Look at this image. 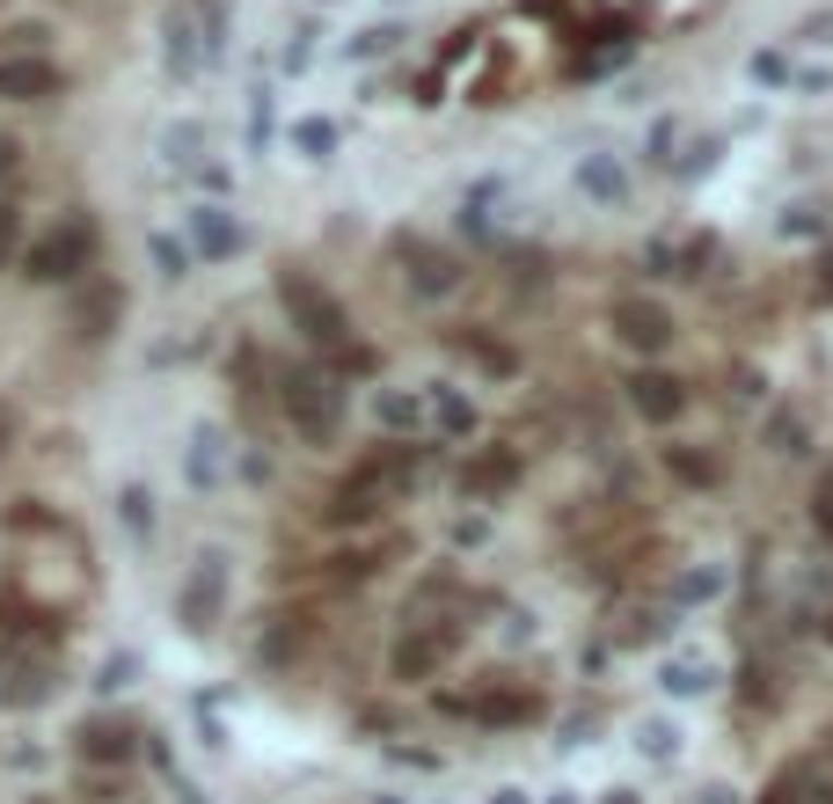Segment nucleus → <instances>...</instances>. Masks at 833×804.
I'll return each mask as SVG.
<instances>
[{
	"instance_id": "f257e3e1",
	"label": "nucleus",
	"mask_w": 833,
	"mask_h": 804,
	"mask_svg": "<svg viewBox=\"0 0 833 804\" xmlns=\"http://www.w3.org/2000/svg\"><path fill=\"white\" fill-rule=\"evenodd\" d=\"M278 300H286V315L300 322V337H315L322 351H343V344H351V315H343V308L315 286V278L286 271V278H278Z\"/></svg>"
},
{
	"instance_id": "f03ea898",
	"label": "nucleus",
	"mask_w": 833,
	"mask_h": 804,
	"mask_svg": "<svg viewBox=\"0 0 833 804\" xmlns=\"http://www.w3.org/2000/svg\"><path fill=\"white\" fill-rule=\"evenodd\" d=\"M88 256H96V227H88V219H67V227H51L45 242H29L23 271L37 286H59V278H81Z\"/></svg>"
},
{
	"instance_id": "7ed1b4c3",
	"label": "nucleus",
	"mask_w": 833,
	"mask_h": 804,
	"mask_svg": "<svg viewBox=\"0 0 833 804\" xmlns=\"http://www.w3.org/2000/svg\"><path fill=\"white\" fill-rule=\"evenodd\" d=\"M286 417L300 424V439H329L337 432V417H343V388H337V373L329 365H307V373H293L286 381Z\"/></svg>"
},
{
	"instance_id": "20e7f679",
	"label": "nucleus",
	"mask_w": 833,
	"mask_h": 804,
	"mask_svg": "<svg viewBox=\"0 0 833 804\" xmlns=\"http://www.w3.org/2000/svg\"><path fill=\"white\" fill-rule=\"evenodd\" d=\"M220 600H227V556H220V549H205L197 571H191V585H183V629H213Z\"/></svg>"
},
{
	"instance_id": "39448f33",
	"label": "nucleus",
	"mask_w": 833,
	"mask_h": 804,
	"mask_svg": "<svg viewBox=\"0 0 833 804\" xmlns=\"http://www.w3.org/2000/svg\"><path fill=\"white\" fill-rule=\"evenodd\" d=\"M614 337L629 344V351H665L673 344V315H665L659 300H614Z\"/></svg>"
},
{
	"instance_id": "423d86ee",
	"label": "nucleus",
	"mask_w": 833,
	"mask_h": 804,
	"mask_svg": "<svg viewBox=\"0 0 833 804\" xmlns=\"http://www.w3.org/2000/svg\"><path fill=\"white\" fill-rule=\"evenodd\" d=\"M242 219L227 213V205H197L191 213V249L205 256V264H227V256H242Z\"/></svg>"
},
{
	"instance_id": "0eeeda50",
	"label": "nucleus",
	"mask_w": 833,
	"mask_h": 804,
	"mask_svg": "<svg viewBox=\"0 0 833 804\" xmlns=\"http://www.w3.org/2000/svg\"><path fill=\"white\" fill-rule=\"evenodd\" d=\"M680 403H687V388L673 381V373H651V365H643V373H629V410H637L643 424H673V417H680Z\"/></svg>"
},
{
	"instance_id": "6e6552de",
	"label": "nucleus",
	"mask_w": 833,
	"mask_h": 804,
	"mask_svg": "<svg viewBox=\"0 0 833 804\" xmlns=\"http://www.w3.org/2000/svg\"><path fill=\"white\" fill-rule=\"evenodd\" d=\"M59 88V67L51 59H0V96L8 103H37Z\"/></svg>"
},
{
	"instance_id": "1a4fd4ad",
	"label": "nucleus",
	"mask_w": 833,
	"mask_h": 804,
	"mask_svg": "<svg viewBox=\"0 0 833 804\" xmlns=\"http://www.w3.org/2000/svg\"><path fill=\"white\" fill-rule=\"evenodd\" d=\"M183 476H191L197 490H213L227 476V432L220 424H197L191 432V454H183Z\"/></svg>"
},
{
	"instance_id": "9d476101",
	"label": "nucleus",
	"mask_w": 833,
	"mask_h": 804,
	"mask_svg": "<svg viewBox=\"0 0 833 804\" xmlns=\"http://www.w3.org/2000/svg\"><path fill=\"white\" fill-rule=\"evenodd\" d=\"M395 249H402V264H410V286H417V292H454V278H461V271H454V256L424 249L417 235H402Z\"/></svg>"
},
{
	"instance_id": "9b49d317",
	"label": "nucleus",
	"mask_w": 833,
	"mask_h": 804,
	"mask_svg": "<svg viewBox=\"0 0 833 804\" xmlns=\"http://www.w3.org/2000/svg\"><path fill=\"white\" fill-rule=\"evenodd\" d=\"M710 681H716V658L710 651H673L659 665V687H665V695H710Z\"/></svg>"
},
{
	"instance_id": "f8f14e48",
	"label": "nucleus",
	"mask_w": 833,
	"mask_h": 804,
	"mask_svg": "<svg viewBox=\"0 0 833 804\" xmlns=\"http://www.w3.org/2000/svg\"><path fill=\"white\" fill-rule=\"evenodd\" d=\"M373 424H381V432H417V424H424V395L417 388H381L373 395Z\"/></svg>"
},
{
	"instance_id": "ddd939ff",
	"label": "nucleus",
	"mask_w": 833,
	"mask_h": 804,
	"mask_svg": "<svg viewBox=\"0 0 833 804\" xmlns=\"http://www.w3.org/2000/svg\"><path fill=\"white\" fill-rule=\"evenodd\" d=\"M578 183H585V197H600V205H621V197H629V176H621V161H607V154H585V161H578Z\"/></svg>"
},
{
	"instance_id": "4468645a",
	"label": "nucleus",
	"mask_w": 833,
	"mask_h": 804,
	"mask_svg": "<svg viewBox=\"0 0 833 804\" xmlns=\"http://www.w3.org/2000/svg\"><path fill=\"white\" fill-rule=\"evenodd\" d=\"M424 417H432L446 439H468V432H475V403H468V395H454V388L424 395Z\"/></svg>"
},
{
	"instance_id": "2eb2a0df",
	"label": "nucleus",
	"mask_w": 833,
	"mask_h": 804,
	"mask_svg": "<svg viewBox=\"0 0 833 804\" xmlns=\"http://www.w3.org/2000/svg\"><path fill=\"white\" fill-rule=\"evenodd\" d=\"M724 578H732L724 563H695V571H680V578H673V608H702V600H716Z\"/></svg>"
},
{
	"instance_id": "dca6fc26",
	"label": "nucleus",
	"mask_w": 833,
	"mask_h": 804,
	"mask_svg": "<svg viewBox=\"0 0 833 804\" xmlns=\"http://www.w3.org/2000/svg\"><path fill=\"white\" fill-rule=\"evenodd\" d=\"M118 315H124V292H118V286H96V292L74 308L81 337H110V322H118Z\"/></svg>"
},
{
	"instance_id": "f3484780",
	"label": "nucleus",
	"mask_w": 833,
	"mask_h": 804,
	"mask_svg": "<svg viewBox=\"0 0 833 804\" xmlns=\"http://www.w3.org/2000/svg\"><path fill=\"white\" fill-rule=\"evenodd\" d=\"M439 651H446L439 629H432V636H402V644H395V673H402V681H424V673L439 665Z\"/></svg>"
},
{
	"instance_id": "a211bd4d",
	"label": "nucleus",
	"mask_w": 833,
	"mask_h": 804,
	"mask_svg": "<svg viewBox=\"0 0 833 804\" xmlns=\"http://www.w3.org/2000/svg\"><path fill=\"white\" fill-rule=\"evenodd\" d=\"M81 754L88 760H132V731L124 724H88L81 731Z\"/></svg>"
},
{
	"instance_id": "6ab92c4d",
	"label": "nucleus",
	"mask_w": 833,
	"mask_h": 804,
	"mask_svg": "<svg viewBox=\"0 0 833 804\" xmlns=\"http://www.w3.org/2000/svg\"><path fill=\"white\" fill-rule=\"evenodd\" d=\"M293 146L307 154V161H329V154H337V124H329V118H300L293 124Z\"/></svg>"
},
{
	"instance_id": "aec40b11",
	"label": "nucleus",
	"mask_w": 833,
	"mask_h": 804,
	"mask_svg": "<svg viewBox=\"0 0 833 804\" xmlns=\"http://www.w3.org/2000/svg\"><path fill=\"white\" fill-rule=\"evenodd\" d=\"M637 754L643 760H673V754H680V731L665 724V717H643V724H637Z\"/></svg>"
},
{
	"instance_id": "412c9836",
	"label": "nucleus",
	"mask_w": 833,
	"mask_h": 804,
	"mask_svg": "<svg viewBox=\"0 0 833 804\" xmlns=\"http://www.w3.org/2000/svg\"><path fill=\"white\" fill-rule=\"evenodd\" d=\"M147 256H154V271H161V278H191V249L176 242V235H147Z\"/></svg>"
},
{
	"instance_id": "4be33fe9",
	"label": "nucleus",
	"mask_w": 833,
	"mask_h": 804,
	"mask_svg": "<svg viewBox=\"0 0 833 804\" xmlns=\"http://www.w3.org/2000/svg\"><path fill=\"white\" fill-rule=\"evenodd\" d=\"M665 468H673L680 483H716V461L710 454H687V446H665Z\"/></svg>"
},
{
	"instance_id": "5701e85b",
	"label": "nucleus",
	"mask_w": 833,
	"mask_h": 804,
	"mask_svg": "<svg viewBox=\"0 0 833 804\" xmlns=\"http://www.w3.org/2000/svg\"><path fill=\"white\" fill-rule=\"evenodd\" d=\"M512 476H519L512 454H491V461H475V476H468V483H475V490H505Z\"/></svg>"
},
{
	"instance_id": "b1692460",
	"label": "nucleus",
	"mask_w": 833,
	"mask_h": 804,
	"mask_svg": "<svg viewBox=\"0 0 833 804\" xmlns=\"http://www.w3.org/2000/svg\"><path fill=\"white\" fill-rule=\"evenodd\" d=\"M118 505H124V527H132V535H154V497H147V490H140V483L124 490Z\"/></svg>"
},
{
	"instance_id": "393cba45",
	"label": "nucleus",
	"mask_w": 833,
	"mask_h": 804,
	"mask_svg": "<svg viewBox=\"0 0 833 804\" xmlns=\"http://www.w3.org/2000/svg\"><path fill=\"white\" fill-rule=\"evenodd\" d=\"M768 446H775V454H811V446H805V424H797V417H775V424H768Z\"/></svg>"
},
{
	"instance_id": "a878e982",
	"label": "nucleus",
	"mask_w": 833,
	"mask_h": 804,
	"mask_svg": "<svg viewBox=\"0 0 833 804\" xmlns=\"http://www.w3.org/2000/svg\"><path fill=\"white\" fill-rule=\"evenodd\" d=\"M811 527H819V535L833 541V468L819 476V497H811Z\"/></svg>"
},
{
	"instance_id": "bb28decb",
	"label": "nucleus",
	"mask_w": 833,
	"mask_h": 804,
	"mask_svg": "<svg viewBox=\"0 0 833 804\" xmlns=\"http://www.w3.org/2000/svg\"><path fill=\"white\" fill-rule=\"evenodd\" d=\"M15 249H23V213H15V205H0V264H8Z\"/></svg>"
},
{
	"instance_id": "cd10ccee",
	"label": "nucleus",
	"mask_w": 833,
	"mask_h": 804,
	"mask_svg": "<svg viewBox=\"0 0 833 804\" xmlns=\"http://www.w3.org/2000/svg\"><path fill=\"white\" fill-rule=\"evenodd\" d=\"M270 140V96H256V110H249V146Z\"/></svg>"
},
{
	"instance_id": "c85d7f7f",
	"label": "nucleus",
	"mask_w": 833,
	"mask_h": 804,
	"mask_svg": "<svg viewBox=\"0 0 833 804\" xmlns=\"http://www.w3.org/2000/svg\"><path fill=\"white\" fill-rule=\"evenodd\" d=\"M483 535H491V519H483V512H468L461 527H454V541H483Z\"/></svg>"
},
{
	"instance_id": "c756f323",
	"label": "nucleus",
	"mask_w": 833,
	"mask_h": 804,
	"mask_svg": "<svg viewBox=\"0 0 833 804\" xmlns=\"http://www.w3.org/2000/svg\"><path fill=\"white\" fill-rule=\"evenodd\" d=\"M753 73H760V81H783V73H789V67H783V51H760Z\"/></svg>"
},
{
	"instance_id": "7c9ffc66",
	"label": "nucleus",
	"mask_w": 833,
	"mask_h": 804,
	"mask_svg": "<svg viewBox=\"0 0 833 804\" xmlns=\"http://www.w3.org/2000/svg\"><path fill=\"white\" fill-rule=\"evenodd\" d=\"M783 235H819V213H783Z\"/></svg>"
},
{
	"instance_id": "2f4dec72",
	"label": "nucleus",
	"mask_w": 833,
	"mask_h": 804,
	"mask_svg": "<svg viewBox=\"0 0 833 804\" xmlns=\"http://www.w3.org/2000/svg\"><path fill=\"white\" fill-rule=\"evenodd\" d=\"M819 300H833V249L819 256Z\"/></svg>"
},
{
	"instance_id": "473e14b6",
	"label": "nucleus",
	"mask_w": 833,
	"mask_h": 804,
	"mask_svg": "<svg viewBox=\"0 0 833 804\" xmlns=\"http://www.w3.org/2000/svg\"><path fill=\"white\" fill-rule=\"evenodd\" d=\"M15 169V140H0V176Z\"/></svg>"
},
{
	"instance_id": "72a5a7b5",
	"label": "nucleus",
	"mask_w": 833,
	"mask_h": 804,
	"mask_svg": "<svg viewBox=\"0 0 833 804\" xmlns=\"http://www.w3.org/2000/svg\"><path fill=\"white\" fill-rule=\"evenodd\" d=\"M600 804H637V790H607V797H600Z\"/></svg>"
},
{
	"instance_id": "f704fd0d",
	"label": "nucleus",
	"mask_w": 833,
	"mask_h": 804,
	"mask_svg": "<svg viewBox=\"0 0 833 804\" xmlns=\"http://www.w3.org/2000/svg\"><path fill=\"white\" fill-rule=\"evenodd\" d=\"M491 804H527V790H497V797Z\"/></svg>"
},
{
	"instance_id": "c9c22d12",
	"label": "nucleus",
	"mask_w": 833,
	"mask_h": 804,
	"mask_svg": "<svg viewBox=\"0 0 833 804\" xmlns=\"http://www.w3.org/2000/svg\"><path fill=\"white\" fill-rule=\"evenodd\" d=\"M702 804H738V797H732V790H702Z\"/></svg>"
},
{
	"instance_id": "e433bc0d",
	"label": "nucleus",
	"mask_w": 833,
	"mask_h": 804,
	"mask_svg": "<svg viewBox=\"0 0 833 804\" xmlns=\"http://www.w3.org/2000/svg\"><path fill=\"white\" fill-rule=\"evenodd\" d=\"M811 804H833V790H819V797H811Z\"/></svg>"
},
{
	"instance_id": "4c0bfd02",
	"label": "nucleus",
	"mask_w": 833,
	"mask_h": 804,
	"mask_svg": "<svg viewBox=\"0 0 833 804\" xmlns=\"http://www.w3.org/2000/svg\"><path fill=\"white\" fill-rule=\"evenodd\" d=\"M548 804H570V797H548Z\"/></svg>"
},
{
	"instance_id": "58836bf2",
	"label": "nucleus",
	"mask_w": 833,
	"mask_h": 804,
	"mask_svg": "<svg viewBox=\"0 0 833 804\" xmlns=\"http://www.w3.org/2000/svg\"><path fill=\"white\" fill-rule=\"evenodd\" d=\"M826 636H833V622H826Z\"/></svg>"
}]
</instances>
